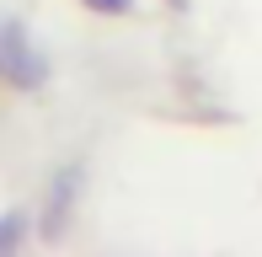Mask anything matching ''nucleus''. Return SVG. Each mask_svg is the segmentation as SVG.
<instances>
[{
  "label": "nucleus",
  "instance_id": "f03ea898",
  "mask_svg": "<svg viewBox=\"0 0 262 257\" xmlns=\"http://www.w3.org/2000/svg\"><path fill=\"white\" fill-rule=\"evenodd\" d=\"M91 11H107V16H118V11H128V0H86Z\"/></svg>",
  "mask_w": 262,
  "mask_h": 257
},
{
  "label": "nucleus",
  "instance_id": "f257e3e1",
  "mask_svg": "<svg viewBox=\"0 0 262 257\" xmlns=\"http://www.w3.org/2000/svg\"><path fill=\"white\" fill-rule=\"evenodd\" d=\"M0 75H11L16 86H32V80L43 75V65L32 59V49H27L21 22H6V27H0Z\"/></svg>",
  "mask_w": 262,
  "mask_h": 257
}]
</instances>
